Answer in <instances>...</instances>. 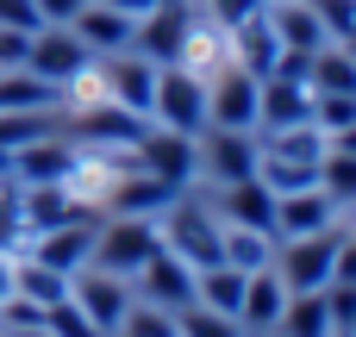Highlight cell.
Segmentation results:
<instances>
[{"mask_svg":"<svg viewBox=\"0 0 356 337\" xmlns=\"http://www.w3.org/2000/svg\"><path fill=\"white\" fill-rule=\"evenodd\" d=\"M0 25H13V31H38L44 19H38V0H0Z\"/></svg>","mask_w":356,"mask_h":337,"instance_id":"f1b7e54d","label":"cell"},{"mask_svg":"<svg viewBox=\"0 0 356 337\" xmlns=\"http://www.w3.org/2000/svg\"><path fill=\"white\" fill-rule=\"evenodd\" d=\"M325 225H338V200L325 188L275 194V238H307V231H325Z\"/></svg>","mask_w":356,"mask_h":337,"instance_id":"2e32d148","label":"cell"},{"mask_svg":"<svg viewBox=\"0 0 356 337\" xmlns=\"http://www.w3.org/2000/svg\"><path fill=\"white\" fill-rule=\"evenodd\" d=\"M282 337H338L332 325V306H325V288H313V294H288V306H282Z\"/></svg>","mask_w":356,"mask_h":337,"instance_id":"44dd1931","label":"cell"},{"mask_svg":"<svg viewBox=\"0 0 356 337\" xmlns=\"http://www.w3.org/2000/svg\"><path fill=\"white\" fill-rule=\"evenodd\" d=\"M307 6L319 13L325 38H350V31H356V0H307Z\"/></svg>","mask_w":356,"mask_h":337,"instance_id":"83f0119b","label":"cell"},{"mask_svg":"<svg viewBox=\"0 0 356 337\" xmlns=\"http://www.w3.org/2000/svg\"><path fill=\"white\" fill-rule=\"evenodd\" d=\"M25 69L44 75V81H56L63 100H69V88L94 69V50H88L69 25H38V31H31V50H25Z\"/></svg>","mask_w":356,"mask_h":337,"instance_id":"277c9868","label":"cell"},{"mask_svg":"<svg viewBox=\"0 0 356 337\" xmlns=\"http://www.w3.org/2000/svg\"><path fill=\"white\" fill-rule=\"evenodd\" d=\"M257 75L225 63L219 75H207V125H225V131H257Z\"/></svg>","mask_w":356,"mask_h":337,"instance_id":"ba28073f","label":"cell"},{"mask_svg":"<svg viewBox=\"0 0 356 337\" xmlns=\"http://www.w3.org/2000/svg\"><path fill=\"white\" fill-rule=\"evenodd\" d=\"M194 300H200V306H213V313H232V319H238V300H244V269H232V263L194 269Z\"/></svg>","mask_w":356,"mask_h":337,"instance_id":"7402d4cb","label":"cell"},{"mask_svg":"<svg viewBox=\"0 0 356 337\" xmlns=\"http://www.w3.org/2000/svg\"><path fill=\"white\" fill-rule=\"evenodd\" d=\"M338 244H344L338 225L307 231V238H275V275L288 281V294L325 288V281H332V263H338Z\"/></svg>","mask_w":356,"mask_h":337,"instance_id":"3957f363","label":"cell"},{"mask_svg":"<svg viewBox=\"0 0 356 337\" xmlns=\"http://www.w3.org/2000/svg\"><path fill=\"white\" fill-rule=\"evenodd\" d=\"M81 6H88V0H38V19H44V25H69Z\"/></svg>","mask_w":356,"mask_h":337,"instance_id":"f546056e","label":"cell"},{"mask_svg":"<svg viewBox=\"0 0 356 337\" xmlns=\"http://www.w3.org/2000/svg\"><path fill=\"white\" fill-rule=\"evenodd\" d=\"M6 175H13V156H6V150H0V181H6Z\"/></svg>","mask_w":356,"mask_h":337,"instance_id":"4dcf8cb0","label":"cell"},{"mask_svg":"<svg viewBox=\"0 0 356 337\" xmlns=\"http://www.w3.org/2000/svg\"><path fill=\"white\" fill-rule=\"evenodd\" d=\"M31 106H69L56 81L31 75V69H0V113H31Z\"/></svg>","mask_w":356,"mask_h":337,"instance_id":"ffe728a7","label":"cell"},{"mask_svg":"<svg viewBox=\"0 0 356 337\" xmlns=\"http://www.w3.org/2000/svg\"><path fill=\"white\" fill-rule=\"evenodd\" d=\"M69 300L88 313V325L94 331H119V319H125V306H131V281L125 275H106V269H75L69 275Z\"/></svg>","mask_w":356,"mask_h":337,"instance_id":"9c48e42d","label":"cell"},{"mask_svg":"<svg viewBox=\"0 0 356 337\" xmlns=\"http://www.w3.org/2000/svg\"><path fill=\"white\" fill-rule=\"evenodd\" d=\"M313 119V88L294 81V75H263L257 88V125L275 131V125H307Z\"/></svg>","mask_w":356,"mask_h":337,"instance_id":"9a60e30c","label":"cell"},{"mask_svg":"<svg viewBox=\"0 0 356 337\" xmlns=\"http://www.w3.org/2000/svg\"><path fill=\"white\" fill-rule=\"evenodd\" d=\"M207 206H213V219H219V225L275 231V194H269L257 175H244V181H219V194H213Z\"/></svg>","mask_w":356,"mask_h":337,"instance_id":"8fae6325","label":"cell"},{"mask_svg":"<svg viewBox=\"0 0 356 337\" xmlns=\"http://www.w3.org/2000/svg\"><path fill=\"white\" fill-rule=\"evenodd\" d=\"M131 163H138V169H150V175H163V181H175V188H194V138H181V131L144 125V138H138Z\"/></svg>","mask_w":356,"mask_h":337,"instance_id":"30bf717a","label":"cell"},{"mask_svg":"<svg viewBox=\"0 0 356 337\" xmlns=\"http://www.w3.org/2000/svg\"><path fill=\"white\" fill-rule=\"evenodd\" d=\"M44 331H50V337H106V331H94V325H88V313H81L69 294H63L56 306H44Z\"/></svg>","mask_w":356,"mask_h":337,"instance_id":"4316f807","label":"cell"},{"mask_svg":"<svg viewBox=\"0 0 356 337\" xmlns=\"http://www.w3.org/2000/svg\"><path fill=\"white\" fill-rule=\"evenodd\" d=\"M150 125L163 131H207V81L188 69V63H163L156 69V88H150Z\"/></svg>","mask_w":356,"mask_h":337,"instance_id":"7a4b0ae2","label":"cell"},{"mask_svg":"<svg viewBox=\"0 0 356 337\" xmlns=\"http://www.w3.org/2000/svg\"><path fill=\"white\" fill-rule=\"evenodd\" d=\"M350 337H356V331H350Z\"/></svg>","mask_w":356,"mask_h":337,"instance_id":"836d02e7","label":"cell"},{"mask_svg":"<svg viewBox=\"0 0 356 337\" xmlns=\"http://www.w3.org/2000/svg\"><path fill=\"white\" fill-rule=\"evenodd\" d=\"M75 169V144L56 131V138H38L25 150H13V181H63Z\"/></svg>","mask_w":356,"mask_h":337,"instance_id":"ac0fdd59","label":"cell"},{"mask_svg":"<svg viewBox=\"0 0 356 337\" xmlns=\"http://www.w3.org/2000/svg\"><path fill=\"white\" fill-rule=\"evenodd\" d=\"M225 263L232 269H269L275 263V231H250V225H225Z\"/></svg>","mask_w":356,"mask_h":337,"instance_id":"cb8c5ba5","label":"cell"},{"mask_svg":"<svg viewBox=\"0 0 356 337\" xmlns=\"http://www.w3.org/2000/svg\"><path fill=\"white\" fill-rule=\"evenodd\" d=\"M282 306H288V281L269 269H250L244 275V300H238V325L244 331H275L282 325Z\"/></svg>","mask_w":356,"mask_h":337,"instance_id":"e0dca14e","label":"cell"},{"mask_svg":"<svg viewBox=\"0 0 356 337\" xmlns=\"http://www.w3.org/2000/svg\"><path fill=\"white\" fill-rule=\"evenodd\" d=\"M131 288H138V300H150V306H169V313H181V306H194V269L175 256V250H156L138 275H131Z\"/></svg>","mask_w":356,"mask_h":337,"instance_id":"7c38bea8","label":"cell"},{"mask_svg":"<svg viewBox=\"0 0 356 337\" xmlns=\"http://www.w3.org/2000/svg\"><path fill=\"white\" fill-rule=\"evenodd\" d=\"M244 181L257 175V131H194V181Z\"/></svg>","mask_w":356,"mask_h":337,"instance_id":"8992f818","label":"cell"},{"mask_svg":"<svg viewBox=\"0 0 356 337\" xmlns=\"http://www.w3.org/2000/svg\"><path fill=\"white\" fill-rule=\"evenodd\" d=\"M163 250V231L156 219H131V213H100V231H94V256L88 269H106V275H138L150 256Z\"/></svg>","mask_w":356,"mask_h":337,"instance_id":"6da1fadb","label":"cell"},{"mask_svg":"<svg viewBox=\"0 0 356 337\" xmlns=\"http://www.w3.org/2000/svg\"><path fill=\"white\" fill-rule=\"evenodd\" d=\"M244 337H282V331H244Z\"/></svg>","mask_w":356,"mask_h":337,"instance_id":"1f68e13d","label":"cell"},{"mask_svg":"<svg viewBox=\"0 0 356 337\" xmlns=\"http://www.w3.org/2000/svg\"><path fill=\"white\" fill-rule=\"evenodd\" d=\"M350 331H356V325H350Z\"/></svg>","mask_w":356,"mask_h":337,"instance_id":"d6a6232c","label":"cell"},{"mask_svg":"<svg viewBox=\"0 0 356 337\" xmlns=\"http://www.w3.org/2000/svg\"><path fill=\"white\" fill-rule=\"evenodd\" d=\"M175 337H244V325L232 319V313H213V306H181L175 313Z\"/></svg>","mask_w":356,"mask_h":337,"instance_id":"484cf974","label":"cell"},{"mask_svg":"<svg viewBox=\"0 0 356 337\" xmlns=\"http://www.w3.org/2000/svg\"><path fill=\"white\" fill-rule=\"evenodd\" d=\"M319 188L338 200V213H344V206H356V150L325 144V156H319Z\"/></svg>","mask_w":356,"mask_h":337,"instance_id":"d4e9b609","label":"cell"},{"mask_svg":"<svg viewBox=\"0 0 356 337\" xmlns=\"http://www.w3.org/2000/svg\"><path fill=\"white\" fill-rule=\"evenodd\" d=\"M188 25H194V0H156L150 13H138V25H131V50L150 56L156 69H163V63H181Z\"/></svg>","mask_w":356,"mask_h":337,"instance_id":"52a82bcc","label":"cell"},{"mask_svg":"<svg viewBox=\"0 0 356 337\" xmlns=\"http://www.w3.org/2000/svg\"><path fill=\"white\" fill-rule=\"evenodd\" d=\"M131 13L125 6H113V0H88L75 19H69V31L94 50V56H113V50H131Z\"/></svg>","mask_w":356,"mask_h":337,"instance_id":"5bb4252c","label":"cell"},{"mask_svg":"<svg viewBox=\"0 0 356 337\" xmlns=\"http://www.w3.org/2000/svg\"><path fill=\"white\" fill-rule=\"evenodd\" d=\"M269 25H275L282 50H300V56H313L319 44H332L325 25H319V13H313L307 0H269Z\"/></svg>","mask_w":356,"mask_h":337,"instance_id":"d6986e66","label":"cell"},{"mask_svg":"<svg viewBox=\"0 0 356 337\" xmlns=\"http://www.w3.org/2000/svg\"><path fill=\"white\" fill-rule=\"evenodd\" d=\"M94 231H100V213H69L63 225H44V231H31V263H44V269H56V275H75V269H88V256H94Z\"/></svg>","mask_w":356,"mask_h":337,"instance_id":"5b68a950","label":"cell"},{"mask_svg":"<svg viewBox=\"0 0 356 337\" xmlns=\"http://www.w3.org/2000/svg\"><path fill=\"white\" fill-rule=\"evenodd\" d=\"M13 294H19V300H31V306H56V300L69 294V275H56V269L31 263V256H13Z\"/></svg>","mask_w":356,"mask_h":337,"instance_id":"603a6c76","label":"cell"},{"mask_svg":"<svg viewBox=\"0 0 356 337\" xmlns=\"http://www.w3.org/2000/svg\"><path fill=\"white\" fill-rule=\"evenodd\" d=\"M175 194H181L175 181H163V175H150V169H138V163H131V169L106 188V200H100V206H106V213H131V219H156Z\"/></svg>","mask_w":356,"mask_h":337,"instance_id":"4fadbf2b","label":"cell"}]
</instances>
